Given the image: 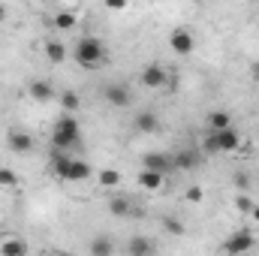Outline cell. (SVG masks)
Wrapping results in <instances>:
<instances>
[{
	"label": "cell",
	"mask_w": 259,
	"mask_h": 256,
	"mask_svg": "<svg viewBox=\"0 0 259 256\" xmlns=\"http://www.w3.org/2000/svg\"><path fill=\"white\" fill-rule=\"evenodd\" d=\"M196 3H202V0H196Z\"/></svg>",
	"instance_id": "836d02e7"
},
{
	"label": "cell",
	"mask_w": 259,
	"mask_h": 256,
	"mask_svg": "<svg viewBox=\"0 0 259 256\" xmlns=\"http://www.w3.org/2000/svg\"><path fill=\"white\" fill-rule=\"evenodd\" d=\"M127 250H130V256H148V253H154V250H157V244H154V241H148V238H133Z\"/></svg>",
	"instance_id": "ac0fdd59"
},
{
	"label": "cell",
	"mask_w": 259,
	"mask_h": 256,
	"mask_svg": "<svg viewBox=\"0 0 259 256\" xmlns=\"http://www.w3.org/2000/svg\"><path fill=\"white\" fill-rule=\"evenodd\" d=\"M166 81H169V75H166V69L160 64H148L142 69V88L157 91V88H166Z\"/></svg>",
	"instance_id": "52a82bcc"
},
{
	"label": "cell",
	"mask_w": 259,
	"mask_h": 256,
	"mask_svg": "<svg viewBox=\"0 0 259 256\" xmlns=\"http://www.w3.org/2000/svg\"><path fill=\"white\" fill-rule=\"evenodd\" d=\"M112 250H115V247H112L109 238H94V241H91V253L94 256H109Z\"/></svg>",
	"instance_id": "ffe728a7"
},
{
	"label": "cell",
	"mask_w": 259,
	"mask_h": 256,
	"mask_svg": "<svg viewBox=\"0 0 259 256\" xmlns=\"http://www.w3.org/2000/svg\"><path fill=\"white\" fill-rule=\"evenodd\" d=\"M136 130H139V133H145V136H154V133L160 130V118H157L151 109H145V112H139V115H136Z\"/></svg>",
	"instance_id": "8fae6325"
},
{
	"label": "cell",
	"mask_w": 259,
	"mask_h": 256,
	"mask_svg": "<svg viewBox=\"0 0 259 256\" xmlns=\"http://www.w3.org/2000/svg\"><path fill=\"white\" fill-rule=\"evenodd\" d=\"M202 151H196V148H184V151H178L175 157H172V169H181V172H190L196 169L199 163H202Z\"/></svg>",
	"instance_id": "9c48e42d"
},
{
	"label": "cell",
	"mask_w": 259,
	"mask_h": 256,
	"mask_svg": "<svg viewBox=\"0 0 259 256\" xmlns=\"http://www.w3.org/2000/svg\"><path fill=\"white\" fill-rule=\"evenodd\" d=\"M226 127H232V115L226 109H217V112L208 115V130H226Z\"/></svg>",
	"instance_id": "9a60e30c"
},
{
	"label": "cell",
	"mask_w": 259,
	"mask_h": 256,
	"mask_svg": "<svg viewBox=\"0 0 259 256\" xmlns=\"http://www.w3.org/2000/svg\"><path fill=\"white\" fill-rule=\"evenodd\" d=\"M202 196H205L202 187H190V190H187V202H202Z\"/></svg>",
	"instance_id": "f546056e"
},
{
	"label": "cell",
	"mask_w": 259,
	"mask_h": 256,
	"mask_svg": "<svg viewBox=\"0 0 259 256\" xmlns=\"http://www.w3.org/2000/svg\"><path fill=\"white\" fill-rule=\"evenodd\" d=\"M235 187H238V190H247V187H250V178H247L244 172H238V175H235Z\"/></svg>",
	"instance_id": "f1b7e54d"
},
{
	"label": "cell",
	"mask_w": 259,
	"mask_h": 256,
	"mask_svg": "<svg viewBox=\"0 0 259 256\" xmlns=\"http://www.w3.org/2000/svg\"><path fill=\"white\" fill-rule=\"evenodd\" d=\"M3 18H6V6L0 3V24H3Z\"/></svg>",
	"instance_id": "d6a6232c"
},
{
	"label": "cell",
	"mask_w": 259,
	"mask_h": 256,
	"mask_svg": "<svg viewBox=\"0 0 259 256\" xmlns=\"http://www.w3.org/2000/svg\"><path fill=\"white\" fill-rule=\"evenodd\" d=\"M46 58H49L52 64H64V61H66L64 42H58V39H49V42H46Z\"/></svg>",
	"instance_id": "2e32d148"
},
{
	"label": "cell",
	"mask_w": 259,
	"mask_h": 256,
	"mask_svg": "<svg viewBox=\"0 0 259 256\" xmlns=\"http://www.w3.org/2000/svg\"><path fill=\"white\" fill-rule=\"evenodd\" d=\"M6 145H9V151H15V154H27V151H33V136L15 130V133L6 136Z\"/></svg>",
	"instance_id": "30bf717a"
},
{
	"label": "cell",
	"mask_w": 259,
	"mask_h": 256,
	"mask_svg": "<svg viewBox=\"0 0 259 256\" xmlns=\"http://www.w3.org/2000/svg\"><path fill=\"white\" fill-rule=\"evenodd\" d=\"M88 178H91V163H88V160H78V157H69L66 172H64V181L78 184V181H88Z\"/></svg>",
	"instance_id": "8992f818"
},
{
	"label": "cell",
	"mask_w": 259,
	"mask_h": 256,
	"mask_svg": "<svg viewBox=\"0 0 259 256\" xmlns=\"http://www.w3.org/2000/svg\"><path fill=\"white\" fill-rule=\"evenodd\" d=\"M75 21H78V18H75L72 12H61V15L55 18V24H58V30H72V27H75Z\"/></svg>",
	"instance_id": "484cf974"
},
{
	"label": "cell",
	"mask_w": 259,
	"mask_h": 256,
	"mask_svg": "<svg viewBox=\"0 0 259 256\" xmlns=\"http://www.w3.org/2000/svg\"><path fill=\"white\" fill-rule=\"evenodd\" d=\"M109 211H112L115 217H127L130 214V199H112V202H109Z\"/></svg>",
	"instance_id": "cb8c5ba5"
},
{
	"label": "cell",
	"mask_w": 259,
	"mask_h": 256,
	"mask_svg": "<svg viewBox=\"0 0 259 256\" xmlns=\"http://www.w3.org/2000/svg\"><path fill=\"white\" fill-rule=\"evenodd\" d=\"M163 226H166V232H172V235H181V232H184V223H181V220H175V217H166V220H163Z\"/></svg>",
	"instance_id": "4316f807"
},
{
	"label": "cell",
	"mask_w": 259,
	"mask_h": 256,
	"mask_svg": "<svg viewBox=\"0 0 259 256\" xmlns=\"http://www.w3.org/2000/svg\"><path fill=\"white\" fill-rule=\"evenodd\" d=\"M0 253L3 256H24L27 253V244L18 241V238H6V241L0 244Z\"/></svg>",
	"instance_id": "d6986e66"
},
{
	"label": "cell",
	"mask_w": 259,
	"mask_h": 256,
	"mask_svg": "<svg viewBox=\"0 0 259 256\" xmlns=\"http://www.w3.org/2000/svg\"><path fill=\"white\" fill-rule=\"evenodd\" d=\"M253 205H256V202H253V199H250V196H247L244 190L235 196V208H238L241 214H250V211H253Z\"/></svg>",
	"instance_id": "d4e9b609"
},
{
	"label": "cell",
	"mask_w": 259,
	"mask_h": 256,
	"mask_svg": "<svg viewBox=\"0 0 259 256\" xmlns=\"http://www.w3.org/2000/svg\"><path fill=\"white\" fill-rule=\"evenodd\" d=\"M250 217H253V220L259 223V205H253V211H250Z\"/></svg>",
	"instance_id": "1f68e13d"
},
{
	"label": "cell",
	"mask_w": 259,
	"mask_h": 256,
	"mask_svg": "<svg viewBox=\"0 0 259 256\" xmlns=\"http://www.w3.org/2000/svg\"><path fill=\"white\" fill-rule=\"evenodd\" d=\"M66 163H69V157H66V154H55V157H52V175H55V178H61V181H64Z\"/></svg>",
	"instance_id": "44dd1931"
},
{
	"label": "cell",
	"mask_w": 259,
	"mask_h": 256,
	"mask_svg": "<svg viewBox=\"0 0 259 256\" xmlns=\"http://www.w3.org/2000/svg\"><path fill=\"white\" fill-rule=\"evenodd\" d=\"M169 46H172V52H175L178 58H187V55H193L196 39H193V33H190L187 27H175L172 36H169Z\"/></svg>",
	"instance_id": "277c9868"
},
{
	"label": "cell",
	"mask_w": 259,
	"mask_h": 256,
	"mask_svg": "<svg viewBox=\"0 0 259 256\" xmlns=\"http://www.w3.org/2000/svg\"><path fill=\"white\" fill-rule=\"evenodd\" d=\"M30 97H33L36 103H49V100L55 97V91H52V84H49V81L36 78V81H30Z\"/></svg>",
	"instance_id": "5bb4252c"
},
{
	"label": "cell",
	"mask_w": 259,
	"mask_h": 256,
	"mask_svg": "<svg viewBox=\"0 0 259 256\" xmlns=\"http://www.w3.org/2000/svg\"><path fill=\"white\" fill-rule=\"evenodd\" d=\"M253 244H256V241H253L250 229H238V232H235V235H232V238H229V241L223 244V250L235 256V253H247V250H250Z\"/></svg>",
	"instance_id": "ba28073f"
},
{
	"label": "cell",
	"mask_w": 259,
	"mask_h": 256,
	"mask_svg": "<svg viewBox=\"0 0 259 256\" xmlns=\"http://www.w3.org/2000/svg\"><path fill=\"white\" fill-rule=\"evenodd\" d=\"M12 187H18V175L3 166V169H0V190H12Z\"/></svg>",
	"instance_id": "7402d4cb"
},
{
	"label": "cell",
	"mask_w": 259,
	"mask_h": 256,
	"mask_svg": "<svg viewBox=\"0 0 259 256\" xmlns=\"http://www.w3.org/2000/svg\"><path fill=\"white\" fill-rule=\"evenodd\" d=\"M58 100H61V112H69V115H72V112L81 109V97H78L75 91H64Z\"/></svg>",
	"instance_id": "e0dca14e"
},
{
	"label": "cell",
	"mask_w": 259,
	"mask_h": 256,
	"mask_svg": "<svg viewBox=\"0 0 259 256\" xmlns=\"http://www.w3.org/2000/svg\"><path fill=\"white\" fill-rule=\"evenodd\" d=\"M78 139H81V124L75 121V115L64 112V115L55 121V127H52V145L64 151V148L78 145Z\"/></svg>",
	"instance_id": "3957f363"
},
{
	"label": "cell",
	"mask_w": 259,
	"mask_h": 256,
	"mask_svg": "<svg viewBox=\"0 0 259 256\" xmlns=\"http://www.w3.org/2000/svg\"><path fill=\"white\" fill-rule=\"evenodd\" d=\"M250 75H253V78H256V81H259V61H256V64H253V69H250Z\"/></svg>",
	"instance_id": "4dcf8cb0"
},
{
	"label": "cell",
	"mask_w": 259,
	"mask_h": 256,
	"mask_svg": "<svg viewBox=\"0 0 259 256\" xmlns=\"http://www.w3.org/2000/svg\"><path fill=\"white\" fill-rule=\"evenodd\" d=\"M142 169H157V172H169L172 169V157L169 154H145L142 157Z\"/></svg>",
	"instance_id": "7c38bea8"
},
{
	"label": "cell",
	"mask_w": 259,
	"mask_h": 256,
	"mask_svg": "<svg viewBox=\"0 0 259 256\" xmlns=\"http://www.w3.org/2000/svg\"><path fill=\"white\" fill-rule=\"evenodd\" d=\"M42 3H46V0H42Z\"/></svg>",
	"instance_id": "e575fe53"
},
{
	"label": "cell",
	"mask_w": 259,
	"mask_h": 256,
	"mask_svg": "<svg viewBox=\"0 0 259 256\" xmlns=\"http://www.w3.org/2000/svg\"><path fill=\"white\" fill-rule=\"evenodd\" d=\"M100 184H103V187H118V184H121V172L103 169V172H100Z\"/></svg>",
	"instance_id": "603a6c76"
},
{
	"label": "cell",
	"mask_w": 259,
	"mask_h": 256,
	"mask_svg": "<svg viewBox=\"0 0 259 256\" xmlns=\"http://www.w3.org/2000/svg\"><path fill=\"white\" fill-rule=\"evenodd\" d=\"M72 58H75V64L84 66V69H97L109 58V52H106V46L97 36H81L75 42V49H72Z\"/></svg>",
	"instance_id": "7a4b0ae2"
},
{
	"label": "cell",
	"mask_w": 259,
	"mask_h": 256,
	"mask_svg": "<svg viewBox=\"0 0 259 256\" xmlns=\"http://www.w3.org/2000/svg\"><path fill=\"white\" fill-rule=\"evenodd\" d=\"M106 103H112L115 109H127L130 103H133V94H130L127 84H121V81H115V84H106Z\"/></svg>",
	"instance_id": "5b68a950"
},
{
	"label": "cell",
	"mask_w": 259,
	"mask_h": 256,
	"mask_svg": "<svg viewBox=\"0 0 259 256\" xmlns=\"http://www.w3.org/2000/svg\"><path fill=\"white\" fill-rule=\"evenodd\" d=\"M103 6H106L109 12H124L130 6V0H103Z\"/></svg>",
	"instance_id": "83f0119b"
},
{
	"label": "cell",
	"mask_w": 259,
	"mask_h": 256,
	"mask_svg": "<svg viewBox=\"0 0 259 256\" xmlns=\"http://www.w3.org/2000/svg\"><path fill=\"white\" fill-rule=\"evenodd\" d=\"M139 184H142L145 190H160V187H163V172H157V169H142V172H139Z\"/></svg>",
	"instance_id": "4fadbf2b"
},
{
	"label": "cell",
	"mask_w": 259,
	"mask_h": 256,
	"mask_svg": "<svg viewBox=\"0 0 259 256\" xmlns=\"http://www.w3.org/2000/svg\"><path fill=\"white\" fill-rule=\"evenodd\" d=\"M241 148V133L235 127H226V130H211L202 142V154L211 157V154H232Z\"/></svg>",
	"instance_id": "6da1fadb"
}]
</instances>
